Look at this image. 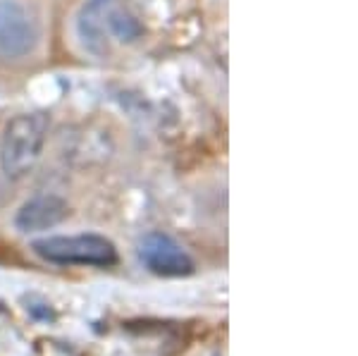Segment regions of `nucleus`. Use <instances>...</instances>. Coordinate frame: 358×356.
<instances>
[{
	"instance_id": "nucleus-1",
	"label": "nucleus",
	"mask_w": 358,
	"mask_h": 356,
	"mask_svg": "<svg viewBox=\"0 0 358 356\" xmlns=\"http://www.w3.org/2000/svg\"><path fill=\"white\" fill-rule=\"evenodd\" d=\"M48 129L50 120L45 113L17 115L5 124L0 139V170L10 180H20L36 168L48 139Z\"/></svg>"
},
{
	"instance_id": "nucleus-7",
	"label": "nucleus",
	"mask_w": 358,
	"mask_h": 356,
	"mask_svg": "<svg viewBox=\"0 0 358 356\" xmlns=\"http://www.w3.org/2000/svg\"><path fill=\"white\" fill-rule=\"evenodd\" d=\"M103 20H106V29L110 31V36H115L122 43H134L143 34V27L138 24V20L134 15L127 13V10L110 8L103 15Z\"/></svg>"
},
{
	"instance_id": "nucleus-3",
	"label": "nucleus",
	"mask_w": 358,
	"mask_h": 356,
	"mask_svg": "<svg viewBox=\"0 0 358 356\" xmlns=\"http://www.w3.org/2000/svg\"><path fill=\"white\" fill-rule=\"evenodd\" d=\"M138 258L148 271L160 278H187L196 268L189 251L165 232H148L138 242Z\"/></svg>"
},
{
	"instance_id": "nucleus-6",
	"label": "nucleus",
	"mask_w": 358,
	"mask_h": 356,
	"mask_svg": "<svg viewBox=\"0 0 358 356\" xmlns=\"http://www.w3.org/2000/svg\"><path fill=\"white\" fill-rule=\"evenodd\" d=\"M77 31L82 38L84 48L89 53H94L98 57L108 55L110 45H108V31H106V20H103V10L101 3H91L79 13L77 20Z\"/></svg>"
},
{
	"instance_id": "nucleus-5",
	"label": "nucleus",
	"mask_w": 358,
	"mask_h": 356,
	"mask_svg": "<svg viewBox=\"0 0 358 356\" xmlns=\"http://www.w3.org/2000/svg\"><path fill=\"white\" fill-rule=\"evenodd\" d=\"M69 215V206L65 199L55 197V194H38L20 206L15 215V227L22 234L45 232V229L60 225Z\"/></svg>"
},
{
	"instance_id": "nucleus-2",
	"label": "nucleus",
	"mask_w": 358,
	"mask_h": 356,
	"mask_svg": "<svg viewBox=\"0 0 358 356\" xmlns=\"http://www.w3.org/2000/svg\"><path fill=\"white\" fill-rule=\"evenodd\" d=\"M38 258L55 266H91L110 268L117 263V249L101 234H55L31 244Z\"/></svg>"
},
{
	"instance_id": "nucleus-4",
	"label": "nucleus",
	"mask_w": 358,
	"mask_h": 356,
	"mask_svg": "<svg viewBox=\"0 0 358 356\" xmlns=\"http://www.w3.org/2000/svg\"><path fill=\"white\" fill-rule=\"evenodd\" d=\"M36 20L20 0H0V57H24L36 48Z\"/></svg>"
}]
</instances>
